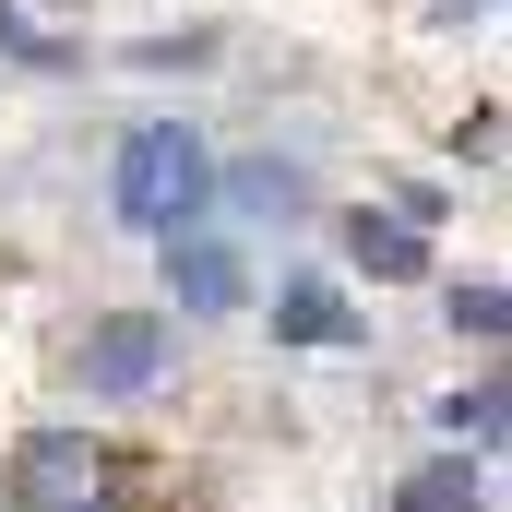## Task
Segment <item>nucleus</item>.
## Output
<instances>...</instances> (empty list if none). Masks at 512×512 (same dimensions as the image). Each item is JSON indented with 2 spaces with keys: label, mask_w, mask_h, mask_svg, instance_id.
<instances>
[{
  "label": "nucleus",
  "mask_w": 512,
  "mask_h": 512,
  "mask_svg": "<svg viewBox=\"0 0 512 512\" xmlns=\"http://www.w3.org/2000/svg\"><path fill=\"white\" fill-rule=\"evenodd\" d=\"M120 215L143 227V239H179L191 215H203V191H215V155H203V131H179V120H155V131H131L120 143Z\"/></svg>",
  "instance_id": "obj_1"
},
{
  "label": "nucleus",
  "mask_w": 512,
  "mask_h": 512,
  "mask_svg": "<svg viewBox=\"0 0 512 512\" xmlns=\"http://www.w3.org/2000/svg\"><path fill=\"white\" fill-rule=\"evenodd\" d=\"M108 477H120V465H108L84 429H36V441L12 453V477H0V489H12L24 512H108Z\"/></svg>",
  "instance_id": "obj_2"
},
{
  "label": "nucleus",
  "mask_w": 512,
  "mask_h": 512,
  "mask_svg": "<svg viewBox=\"0 0 512 512\" xmlns=\"http://www.w3.org/2000/svg\"><path fill=\"white\" fill-rule=\"evenodd\" d=\"M155 370H167V322L155 310H108L84 334V393H155Z\"/></svg>",
  "instance_id": "obj_3"
},
{
  "label": "nucleus",
  "mask_w": 512,
  "mask_h": 512,
  "mask_svg": "<svg viewBox=\"0 0 512 512\" xmlns=\"http://www.w3.org/2000/svg\"><path fill=\"white\" fill-rule=\"evenodd\" d=\"M167 298H191V310H239V298H251V262L227 251V239H203V227H179V239H167Z\"/></svg>",
  "instance_id": "obj_4"
},
{
  "label": "nucleus",
  "mask_w": 512,
  "mask_h": 512,
  "mask_svg": "<svg viewBox=\"0 0 512 512\" xmlns=\"http://www.w3.org/2000/svg\"><path fill=\"white\" fill-rule=\"evenodd\" d=\"M274 334H286V346H358V310H346L334 286H286V298H274Z\"/></svg>",
  "instance_id": "obj_5"
},
{
  "label": "nucleus",
  "mask_w": 512,
  "mask_h": 512,
  "mask_svg": "<svg viewBox=\"0 0 512 512\" xmlns=\"http://www.w3.org/2000/svg\"><path fill=\"white\" fill-rule=\"evenodd\" d=\"M346 251L370 262V274H429V227H405V215H358Z\"/></svg>",
  "instance_id": "obj_6"
},
{
  "label": "nucleus",
  "mask_w": 512,
  "mask_h": 512,
  "mask_svg": "<svg viewBox=\"0 0 512 512\" xmlns=\"http://www.w3.org/2000/svg\"><path fill=\"white\" fill-rule=\"evenodd\" d=\"M393 512H489V477L477 465H429V477H405Z\"/></svg>",
  "instance_id": "obj_7"
},
{
  "label": "nucleus",
  "mask_w": 512,
  "mask_h": 512,
  "mask_svg": "<svg viewBox=\"0 0 512 512\" xmlns=\"http://www.w3.org/2000/svg\"><path fill=\"white\" fill-rule=\"evenodd\" d=\"M227 191H239L251 215H298V167H274V155H262V167H239Z\"/></svg>",
  "instance_id": "obj_8"
},
{
  "label": "nucleus",
  "mask_w": 512,
  "mask_h": 512,
  "mask_svg": "<svg viewBox=\"0 0 512 512\" xmlns=\"http://www.w3.org/2000/svg\"><path fill=\"white\" fill-rule=\"evenodd\" d=\"M453 334H477V346H501V286H453Z\"/></svg>",
  "instance_id": "obj_9"
},
{
  "label": "nucleus",
  "mask_w": 512,
  "mask_h": 512,
  "mask_svg": "<svg viewBox=\"0 0 512 512\" xmlns=\"http://www.w3.org/2000/svg\"><path fill=\"white\" fill-rule=\"evenodd\" d=\"M453 429H465V441H501V382H477V393H453Z\"/></svg>",
  "instance_id": "obj_10"
},
{
  "label": "nucleus",
  "mask_w": 512,
  "mask_h": 512,
  "mask_svg": "<svg viewBox=\"0 0 512 512\" xmlns=\"http://www.w3.org/2000/svg\"><path fill=\"white\" fill-rule=\"evenodd\" d=\"M465 12H489V0H441V24H465Z\"/></svg>",
  "instance_id": "obj_11"
},
{
  "label": "nucleus",
  "mask_w": 512,
  "mask_h": 512,
  "mask_svg": "<svg viewBox=\"0 0 512 512\" xmlns=\"http://www.w3.org/2000/svg\"><path fill=\"white\" fill-rule=\"evenodd\" d=\"M0 512H24V501H12V489H0Z\"/></svg>",
  "instance_id": "obj_12"
}]
</instances>
